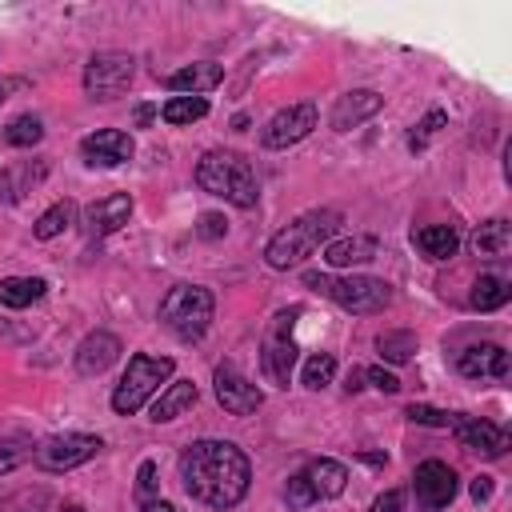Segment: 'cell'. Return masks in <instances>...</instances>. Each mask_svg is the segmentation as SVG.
Returning <instances> with one entry per match:
<instances>
[{"mask_svg": "<svg viewBox=\"0 0 512 512\" xmlns=\"http://www.w3.org/2000/svg\"><path fill=\"white\" fill-rule=\"evenodd\" d=\"M60 512H84V508H80V504H64Z\"/></svg>", "mask_w": 512, "mask_h": 512, "instance_id": "cell-46", "label": "cell"}, {"mask_svg": "<svg viewBox=\"0 0 512 512\" xmlns=\"http://www.w3.org/2000/svg\"><path fill=\"white\" fill-rule=\"evenodd\" d=\"M128 216H132V196L128 192H112V196H104V200L84 208V232L92 240H104V236L120 232L128 224Z\"/></svg>", "mask_w": 512, "mask_h": 512, "instance_id": "cell-15", "label": "cell"}, {"mask_svg": "<svg viewBox=\"0 0 512 512\" xmlns=\"http://www.w3.org/2000/svg\"><path fill=\"white\" fill-rule=\"evenodd\" d=\"M284 496H288V508H296V512H300V508H312V504H316L300 472H296V476H288V488H284Z\"/></svg>", "mask_w": 512, "mask_h": 512, "instance_id": "cell-37", "label": "cell"}, {"mask_svg": "<svg viewBox=\"0 0 512 512\" xmlns=\"http://www.w3.org/2000/svg\"><path fill=\"white\" fill-rule=\"evenodd\" d=\"M172 372H176V360H172V356H148V352H136V356L128 360V368H124L116 392H112V408H116L120 416L140 412Z\"/></svg>", "mask_w": 512, "mask_h": 512, "instance_id": "cell-6", "label": "cell"}, {"mask_svg": "<svg viewBox=\"0 0 512 512\" xmlns=\"http://www.w3.org/2000/svg\"><path fill=\"white\" fill-rule=\"evenodd\" d=\"M100 448H104L100 436H88V432H60V436H48L44 444H36L32 460H36V468H44V472H68V468L88 464Z\"/></svg>", "mask_w": 512, "mask_h": 512, "instance_id": "cell-9", "label": "cell"}, {"mask_svg": "<svg viewBox=\"0 0 512 512\" xmlns=\"http://www.w3.org/2000/svg\"><path fill=\"white\" fill-rule=\"evenodd\" d=\"M28 456H32L28 440H20V436H4V440H0V476L12 472V468H20Z\"/></svg>", "mask_w": 512, "mask_h": 512, "instance_id": "cell-34", "label": "cell"}, {"mask_svg": "<svg viewBox=\"0 0 512 512\" xmlns=\"http://www.w3.org/2000/svg\"><path fill=\"white\" fill-rule=\"evenodd\" d=\"M472 248H476V256H488V260L508 256V248H512V224H508L504 216L484 220V224L472 232Z\"/></svg>", "mask_w": 512, "mask_h": 512, "instance_id": "cell-26", "label": "cell"}, {"mask_svg": "<svg viewBox=\"0 0 512 512\" xmlns=\"http://www.w3.org/2000/svg\"><path fill=\"white\" fill-rule=\"evenodd\" d=\"M320 124V112H316V104L312 100H300V104H288V108H280L268 124H264V132H260V144L264 148H292V144H300L312 128Z\"/></svg>", "mask_w": 512, "mask_h": 512, "instance_id": "cell-10", "label": "cell"}, {"mask_svg": "<svg viewBox=\"0 0 512 512\" xmlns=\"http://www.w3.org/2000/svg\"><path fill=\"white\" fill-rule=\"evenodd\" d=\"M360 460H364V464H384L388 456H384V452H360Z\"/></svg>", "mask_w": 512, "mask_h": 512, "instance_id": "cell-45", "label": "cell"}, {"mask_svg": "<svg viewBox=\"0 0 512 512\" xmlns=\"http://www.w3.org/2000/svg\"><path fill=\"white\" fill-rule=\"evenodd\" d=\"M180 484L196 504L224 512L248 496L252 464L232 440H196L180 452Z\"/></svg>", "mask_w": 512, "mask_h": 512, "instance_id": "cell-1", "label": "cell"}, {"mask_svg": "<svg viewBox=\"0 0 512 512\" xmlns=\"http://www.w3.org/2000/svg\"><path fill=\"white\" fill-rule=\"evenodd\" d=\"M4 140H8L12 148H32V144H40V140H44L40 116H16V120L4 128Z\"/></svg>", "mask_w": 512, "mask_h": 512, "instance_id": "cell-31", "label": "cell"}, {"mask_svg": "<svg viewBox=\"0 0 512 512\" xmlns=\"http://www.w3.org/2000/svg\"><path fill=\"white\" fill-rule=\"evenodd\" d=\"M508 296H512L508 276L484 272V276H476V284H472V292H468V308H476V312H496V308L508 304Z\"/></svg>", "mask_w": 512, "mask_h": 512, "instance_id": "cell-25", "label": "cell"}, {"mask_svg": "<svg viewBox=\"0 0 512 512\" xmlns=\"http://www.w3.org/2000/svg\"><path fill=\"white\" fill-rule=\"evenodd\" d=\"M404 416L412 424H428V428H452V412H440V408H428V404H408Z\"/></svg>", "mask_w": 512, "mask_h": 512, "instance_id": "cell-35", "label": "cell"}, {"mask_svg": "<svg viewBox=\"0 0 512 512\" xmlns=\"http://www.w3.org/2000/svg\"><path fill=\"white\" fill-rule=\"evenodd\" d=\"M304 280L352 316H376L392 304V284L380 280V276H340L336 280V276H324V272H304Z\"/></svg>", "mask_w": 512, "mask_h": 512, "instance_id": "cell-4", "label": "cell"}, {"mask_svg": "<svg viewBox=\"0 0 512 512\" xmlns=\"http://www.w3.org/2000/svg\"><path fill=\"white\" fill-rule=\"evenodd\" d=\"M44 292H48V280L44 276H8V280H0V304L4 308H28Z\"/></svg>", "mask_w": 512, "mask_h": 512, "instance_id": "cell-27", "label": "cell"}, {"mask_svg": "<svg viewBox=\"0 0 512 512\" xmlns=\"http://www.w3.org/2000/svg\"><path fill=\"white\" fill-rule=\"evenodd\" d=\"M364 380L372 384V388H380V392H400V380H396V372H388L384 364H372V368H364Z\"/></svg>", "mask_w": 512, "mask_h": 512, "instance_id": "cell-38", "label": "cell"}, {"mask_svg": "<svg viewBox=\"0 0 512 512\" xmlns=\"http://www.w3.org/2000/svg\"><path fill=\"white\" fill-rule=\"evenodd\" d=\"M332 376H336V356L332 352H316V356H308L304 360V388H312V392H320L324 384H332Z\"/></svg>", "mask_w": 512, "mask_h": 512, "instance_id": "cell-32", "label": "cell"}, {"mask_svg": "<svg viewBox=\"0 0 512 512\" xmlns=\"http://www.w3.org/2000/svg\"><path fill=\"white\" fill-rule=\"evenodd\" d=\"M196 184L208 192V196H220L236 208H256L260 200V184H256V168L240 156V152H228V148H216V152H204L196 160Z\"/></svg>", "mask_w": 512, "mask_h": 512, "instance_id": "cell-3", "label": "cell"}, {"mask_svg": "<svg viewBox=\"0 0 512 512\" xmlns=\"http://www.w3.org/2000/svg\"><path fill=\"white\" fill-rule=\"evenodd\" d=\"M296 316H300V308L276 312V316H272V328H268V336H264V348H260V368H264V376H268L276 388H288L292 368H296V356H300V348H296V340H292Z\"/></svg>", "mask_w": 512, "mask_h": 512, "instance_id": "cell-7", "label": "cell"}, {"mask_svg": "<svg viewBox=\"0 0 512 512\" xmlns=\"http://www.w3.org/2000/svg\"><path fill=\"white\" fill-rule=\"evenodd\" d=\"M340 224H344V216H340L336 208H312V212L296 216L288 228H280V232L268 240V248H264L268 268L288 272V268L304 264L320 244H328V240L340 232Z\"/></svg>", "mask_w": 512, "mask_h": 512, "instance_id": "cell-2", "label": "cell"}, {"mask_svg": "<svg viewBox=\"0 0 512 512\" xmlns=\"http://www.w3.org/2000/svg\"><path fill=\"white\" fill-rule=\"evenodd\" d=\"M412 244L428 256V260H452L460 252V232L452 224H424L412 232Z\"/></svg>", "mask_w": 512, "mask_h": 512, "instance_id": "cell-22", "label": "cell"}, {"mask_svg": "<svg viewBox=\"0 0 512 512\" xmlns=\"http://www.w3.org/2000/svg\"><path fill=\"white\" fill-rule=\"evenodd\" d=\"M300 476H304V484H308V492H312L316 504H320V500H336V496L348 488V468H344L340 460H332V456L308 460V464L300 468Z\"/></svg>", "mask_w": 512, "mask_h": 512, "instance_id": "cell-18", "label": "cell"}, {"mask_svg": "<svg viewBox=\"0 0 512 512\" xmlns=\"http://www.w3.org/2000/svg\"><path fill=\"white\" fill-rule=\"evenodd\" d=\"M4 100H8V84H0V104H4Z\"/></svg>", "mask_w": 512, "mask_h": 512, "instance_id": "cell-47", "label": "cell"}, {"mask_svg": "<svg viewBox=\"0 0 512 512\" xmlns=\"http://www.w3.org/2000/svg\"><path fill=\"white\" fill-rule=\"evenodd\" d=\"M456 368H460V376H468V380H508V352L500 348V344H492V340H484V344H472V348H464L460 352V360H456Z\"/></svg>", "mask_w": 512, "mask_h": 512, "instance_id": "cell-16", "label": "cell"}, {"mask_svg": "<svg viewBox=\"0 0 512 512\" xmlns=\"http://www.w3.org/2000/svg\"><path fill=\"white\" fill-rule=\"evenodd\" d=\"M72 220H76V204H72V200H56V204L36 220L32 232H36V240H52V236H60Z\"/></svg>", "mask_w": 512, "mask_h": 512, "instance_id": "cell-29", "label": "cell"}, {"mask_svg": "<svg viewBox=\"0 0 512 512\" xmlns=\"http://www.w3.org/2000/svg\"><path fill=\"white\" fill-rule=\"evenodd\" d=\"M156 488H160V480H156V464L144 460L140 472H136V500H140V504H144V500H156Z\"/></svg>", "mask_w": 512, "mask_h": 512, "instance_id": "cell-36", "label": "cell"}, {"mask_svg": "<svg viewBox=\"0 0 512 512\" xmlns=\"http://www.w3.org/2000/svg\"><path fill=\"white\" fill-rule=\"evenodd\" d=\"M116 356H120V340H116L112 332L96 328V332H88V336L80 340V348H76V372H80V376H100V372H108V368L116 364Z\"/></svg>", "mask_w": 512, "mask_h": 512, "instance_id": "cell-19", "label": "cell"}, {"mask_svg": "<svg viewBox=\"0 0 512 512\" xmlns=\"http://www.w3.org/2000/svg\"><path fill=\"white\" fill-rule=\"evenodd\" d=\"M160 116H164V124H192V120L208 116V100L204 96H172V100H164Z\"/></svg>", "mask_w": 512, "mask_h": 512, "instance_id": "cell-28", "label": "cell"}, {"mask_svg": "<svg viewBox=\"0 0 512 512\" xmlns=\"http://www.w3.org/2000/svg\"><path fill=\"white\" fill-rule=\"evenodd\" d=\"M384 108V96L380 92H372V88H352V92H344L336 104H332V128L336 132H348V128H356V124H364V120H372L376 112Z\"/></svg>", "mask_w": 512, "mask_h": 512, "instance_id": "cell-17", "label": "cell"}, {"mask_svg": "<svg viewBox=\"0 0 512 512\" xmlns=\"http://www.w3.org/2000/svg\"><path fill=\"white\" fill-rule=\"evenodd\" d=\"M132 152H136V144H132V136L120 132V128H100V132H88V136L80 140V156H84V164H92V168H116V164L132 160Z\"/></svg>", "mask_w": 512, "mask_h": 512, "instance_id": "cell-14", "label": "cell"}, {"mask_svg": "<svg viewBox=\"0 0 512 512\" xmlns=\"http://www.w3.org/2000/svg\"><path fill=\"white\" fill-rule=\"evenodd\" d=\"M44 176H48V164H44V160H36V164H32V160H24V164H8V168L0 172V200H8V204L20 200V196L32 192Z\"/></svg>", "mask_w": 512, "mask_h": 512, "instance_id": "cell-23", "label": "cell"}, {"mask_svg": "<svg viewBox=\"0 0 512 512\" xmlns=\"http://www.w3.org/2000/svg\"><path fill=\"white\" fill-rule=\"evenodd\" d=\"M196 384L192 380H172L160 396H156V404H152V420L156 424H168V420H176V416H184L192 404H196Z\"/></svg>", "mask_w": 512, "mask_h": 512, "instance_id": "cell-24", "label": "cell"}, {"mask_svg": "<svg viewBox=\"0 0 512 512\" xmlns=\"http://www.w3.org/2000/svg\"><path fill=\"white\" fill-rule=\"evenodd\" d=\"M492 488H496V484H492V476H476V480H472V500H476V504H484V500L492 496Z\"/></svg>", "mask_w": 512, "mask_h": 512, "instance_id": "cell-41", "label": "cell"}, {"mask_svg": "<svg viewBox=\"0 0 512 512\" xmlns=\"http://www.w3.org/2000/svg\"><path fill=\"white\" fill-rule=\"evenodd\" d=\"M344 388H348V392H360V388H364V368H352V372H348V384H344Z\"/></svg>", "mask_w": 512, "mask_h": 512, "instance_id": "cell-44", "label": "cell"}, {"mask_svg": "<svg viewBox=\"0 0 512 512\" xmlns=\"http://www.w3.org/2000/svg\"><path fill=\"white\" fill-rule=\"evenodd\" d=\"M136 76V56L132 52H96L84 64V92L92 100H116Z\"/></svg>", "mask_w": 512, "mask_h": 512, "instance_id": "cell-8", "label": "cell"}, {"mask_svg": "<svg viewBox=\"0 0 512 512\" xmlns=\"http://www.w3.org/2000/svg\"><path fill=\"white\" fill-rule=\"evenodd\" d=\"M212 312H216V300H212V292L200 288V284H176V288H168V296L160 300V324H164L176 340H184V344H192V340H200V336L208 332Z\"/></svg>", "mask_w": 512, "mask_h": 512, "instance_id": "cell-5", "label": "cell"}, {"mask_svg": "<svg viewBox=\"0 0 512 512\" xmlns=\"http://www.w3.org/2000/svg\"><path fill=\"white\" fill-rule=\"evenodd\" d=\"M376 348H380V356H384L388 364H404V360H412V352H416V336H412V332H380V336H376Z\"/></svg>", "mask_w": 512, "mask_h": 512, "instance_id": "cell-30", "label": "cell"}, {"mask_svg": "<svg viewBox=\"0 0 512 512\" xmlns=\"http://www.w3.org/2000/svg\"><path fill=\"white\" fill-rule=\"evenodd\" d=\"M212 388H216L220 408L232 412V416H252V412L264 404V392H260L236 364H216V372H212Z\"/></svg>", "mask_w": 512, "mask_h": 512, "instance_id": "cell-11", "label": "cell"}, {"mask_svg": "<svg viewBox=\"0 0 512 512\" xmlns=\"http://www.w3.org/2000/svg\"><path fill=\"white\" fill-rule=\"evenodd\" d=\"M452 436H456L460 448L480 452L488 460H500L508 452V444H512L508 428H500V424H492L484 416H452Z\"/></svg>", "mask_w": 512, "mask_h": 512, "instance_id": "cell-12", "label": "cell"}, {"mask_svg": "<svg viewBox=\"0 0 512 512\" xmlns=\"http://www.w3.org/2000/svg\"><path fill=\"white\" fill-rule=\"evenodd\" d=\"M136 512H176V508H172L168 500H144V504H140Z\"/></svg>", "mask_w": 512, "mask_h": 512, "instance_id": "cell-43", "label": "cell"}, {"mask_svg": "<svg viewBox=\"0 0 512 512\" xmlns=\"http://www.w3.org/2000/svg\"><path fill=\"white\" fill-rule=\"evenodd\" d=\"M324 260L332 268L368 264V260H376V236H364V232H356V236H332L324 244Z\"/></svg>", "mask_w": 512, "mask_h": 512, "instance_id": "cell-20", "label": "cell"}, {"mask_svg": "<svg viewBox=\"0 0 512 512\" xmlns=\"http://www.w3.org/2000/svg\"><path fill=\"white\" fill-rule=\"evenodd\" d=\"M152 116H156V108H152V104H136V124H140V128H148V124H152Z\"/></svg>", "mask_w": 512, "mask_h": 512, "instance_id": "cell-42", "label": "cell"}, {"mask_svg": "<svg viewBox=\"0 0 512 512\" xmlns=\"http://www.w3.org/2000/svg\"><path fill=\"white\" fill-rule=\"evenodd\" d=\"M196 232H200L204 240H220V236L228 232V220H224L220 212H204V216H200V224H196Z\"/></svg>", "mask_w": 512, "mask_h": 512, "instance_id": "cell-39", "label": "cell"}, {"mask_svg": "<svg viewBox=\"0 0 512 512\" xmlns=\"http://www.w3.org/2000/svg\"><path fill=\"white\" fill-rule=\"evenodd\" d=\"M220 80H224V68H220V64H212V60H200V64H184V68H176L172 76H164V84H168L172 92H188V96L212 92Z\"/></svg>", "mask_w": 512, "mask_h": 512, "instance_id": "cell-21", "label": "cell"}, {"mask_svg": "<svg viewBox=\"0 0 512 512\" xmlns=\"http://www.w3.org/2000/svg\"><path fill=\"white\" fill-rule=\"evenodd\" d=\"M444 124H448V112H444V108H432V112H428V116H424V120L412 128L408 148H424V144H428V140H432V136H436Z\"/></svg>", "mask_w": 512, "mask_h": 512, "instance_id": "cell-33", "label": "cell"}, {"mask_svg": "<svg viewBox=\"0 0 512 512\" xmlns=\"http://www.w3.org/2000/svg\"><path fill=\"white\" fill-rule=\"evenodd\" d=\"M400 508H404V492H400V488H388V492H380V496L372 500L368 512H400Z\"/></svg>", "mask_w": 512, "mask_h": 512, "instance_id": "cell-40", "label": "cell"}, {"mask_svg": "<svg viewBox=\"0 0 512 512\" xmlns=\"http://www.w3.org/2000/svg\"><path fill=\"white\" fill-rule=\"evenodd\" d=\"M456 488H460V480H456V472H452L444 460H424V464L412 472V492H416V500H420L424 512L448 508L452 496H456Z\"/></svg>", "mask_w": 512, "mask_h": 512, "instance_id": "cell-13", "label": "cell"}]
</instances>
